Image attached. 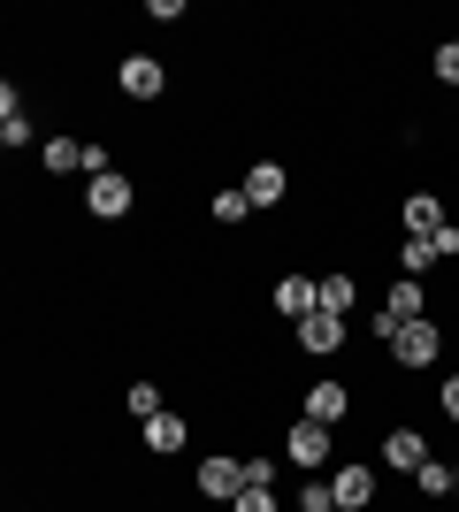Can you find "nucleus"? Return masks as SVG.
<instances>
[{
  "instance_id": "f257e3e1",
  "label": "nucleus",
  "mask_w": 459,
  "mask_h": 512,
  "mask_svg": "<svg viewBox=\"0 0 459 512\" xmlns=\"http://www.w3.org/2000/svg\"><path fill=\"white\" fill-rule=\"evenodd\" d=\"M383 352H391V367H406V375H429V367L444 360V321L437 314H429V321H406Z\"/></svg>"
},
{
  "instance_id": "f03ea898",
  "label": "nucleus",
  "mask_w": 459,
  "mask_h": 512,
  "mask_svg": "<svg viewBox=\"0 0 459 512\" xmlns=\"http://www.w3.org/2000/svg\"><path fill=\"white\" fill-rule=\"evenodd\" d=\"M245 482H253V474H245L238 451H207V459H199V482H192V490L207 497V505H238Z\"/></svg>"
},
{
  "instance_id": "7ed1b4c3",
  "label": "nucleus",
  "mask_w": 459,
  "mask_h": 512,
  "mask_svg": "<svg viewBox=\"0 0 459 512\" xmlns=\"http://www.w3.org/2000/svg\"><path fill=\"white\" fill-rule=\"evenodd\" d=\"M268 299H276V314L299 329L306 314H322V276H314V268H291V276H276V291H268Z\"/></svg>"
},
{
  "instance_id": "20e7f679",
  "label": "nucleus",
  "mask_w": 459,
  "mask_h": 512,
  "mask_svg": "<svg viewBox=\"0 0 459 512\" xmlns=\"http://www.w3.org/2000/svg\"><path fill=\"white\" fill-rule=\"evenodd\" d=\"M131 207H138V176L115 169V176H92V184H85V214H92V222H123Z\"/></svg>"
},
{
  "instance_id": "39448f33",
  "label": "nucleus",
  "mask_w": 459,
  "mask_h": 512,
  "mask_svg": "<svg viewBox=\"0 0 459 512\" xmlns=\"http://www.w3.org/2000/svg\"><path fill=\"white\" fill-rule=\"evenodd\" d=\"M115 92H123V100H161V92H169V69L153 62V54H123V62H115Z\"/></svg>"
},
{
  "instance_id": "423d86ee",
  "label": "nucleus",
  "mask_w": 459,
  "mask_h": 512,
  "mask_svg": "<svg viewBox=\"0 0 459 512\" xmlns=\"http://www.w3.org/2000/svg\"><path fill=\"white\" fill-rule=\"evenodd\" d=\"M329 451H337V444H329V428H322V421H306V413H299V421L284 428V459H291V467L314 474V467H329Z\"/></svg>"
},
{
  "instance_id": "0eeeda50",
  "label": "nucleus",
  "mask_w": 459,
  "mask_h": 512,
  "mask_svg": "<svg viewBox=\"0 0 459 512\" xmlns=\"http://www.w3.org/2000/svg\"><path fill=\"white\" fill-rule=\"evenodd\" d=\"M299 413H306V421H322V428H337V421L352 413V383H337V375H322V383H306Z\"/></svg>"
},
{
  "instance_id": "6e6552de",
  "label": "nucleus",
  "mask_w": 459,
  "mask_h": 512,
  "mask_svg": "<svg viewBox=\"0 0 459 512\" xmlns=\"http://www.w3.org/2000/svg\"><path fill=\"white\" fill-rule=\"evenodd\" d=\"M329 490H337V512H375V467L368 459H345L329 474Z\"/></svg>"
},
{
  "instance_id": "1a4fd4ad",
  "label": "nucleus",
  "mask_w": 459,
  "mask_h": 512,
  "mask_svg": "<svg viewBox=\"0 0 459 512\" xmlns=\"http://www.w3.org/2000/svg\"><path fill=\"white\" fill-rule=\"evenodd\" d=\"M383 467H391V474H421V467H429V436H421L414 421H398L391 436H383Z\"/></svg>"
},
{
  "instance_id": "9d476101",
  "label": "nucleus",
  "mask_w": 459,
  "mask_h": 512,
  "mask_svg": "<svg viewBox=\"0 0 459 512\" xmlns=\"http://www.w3.org/2000/svg\"><path fill=\"white\" fill-rule=\"evenodd\" d=\"M299 352H314V360H329V352H345V337H352V321H337V314H306L299 329Z\"/></svg>"
},
{
  "instance_id": "9b49d317",
  "label": "nucleus",
  "mask_w": 459,
  "mask_h": 512,
  "mask_svg": "<svg viewBox=\"0 0 459 512\" xmlns=\"http://www.w3.org/2000/svg\"><path fill=\"white\" fill-rule=\"evenodd\" d=\"M245 199H253V207H284V199H291V169H284V161H253V169H245Z\"/></svg>"
},
{
  "instance_id": "f8f14e48",
  "label": "nucleus",
  "mask_w": 459,
  "mask_h": 512,
  "mask_svg": "<svg viewBox=\"0 0 459 512\" xmlns=\"http://www.w3.org/2000/svg\"><path fill=\"white\" fill-rule=\"evenodd\" d=\"M375 306H383V314H391L398 329H406V321H429V283L398 276V283H391V291H383V299H375Z\"/></svg>"
},
{
  "instance_id": "ddd939ff",
  "label": "nucleus",
  "mask_w": 459,
  "mask_h": 512,
  "mask_svg": "<svg viewBox=\"0 0 459 512\" xmlns=\"http://www.w3.org/2000/svg\"><path fill=\"white\" fill-rule=\"evenodd\" d=\"M184 444H192V421H184V413H153L146 421V459H176Z\"/></svg>"
},
{
  "instance_id": "4468645a",
  "label": "nucleus",
  "mask_w": 459,
  "mask_h": 512,
  "mask_svg": "<svg viewBox=\"0 0 459 512\" xmlns=\"http://www.w3.org/2000/svg\"><path fill=\"white\" fill-rule=\"evenodd\" d=\"M398 222H406V237H437V230H444V199H437V192H406Z\"/></svg>"
},
{
  "instance_id": "2eb2a0df",
  "label": "nucleus",
  "mask_w": 459,
  "mask_h": 512,
  "mask_svg": "<svg viewBox=\"0 0 459 512\" xmlns=\"http://www.w3.org/2000/svg\"><path fill=\"white\" fill-rule=\"evenodd\" d=\"M352 306H360V276L352 268H322V314L352 321Z\"/></svg>"
},
{
  "instance_id": "dca6fc26",
  "label": "nucleus",
  "mask_w": 459,
  "mask_h": 512,
  "mask_svg": "<svg viewBox=\"0 0 459 512\" xmlns=\"http://www.w3.org/2000/svg\"><path fill=\"white\" fill-rule=\"evenodd\" d=\"M414 497H429V505H437V497H459V467L452 459H429V467L414 474Z\"/></svg>"
},
{
  "instance_id": "f3484780",
  "label": "nucleus",
  "mask_w": 459,
  "mask_h": 512,
  "mask_svg": "<svg viewBox=\"0 0 459 512\" xmlns=\"http://www.w3.org/2000/svg\"><path fill=\"white\" fill-rule=\"evenodd\" d=\"M398 268H406L414 283H429L444 260H437V245H429V237H406V245H398Z\"/></svg>"
},
{
  "instance_id": "a211bd4d",
  "label": "nucleus",
  "mask_w": 459,
  "mask_h": 512,
  "mask_svg": "<svg viewBox=\"0 0 459 512\" xmlns=\"http://www.w3.org/2000/svg\"><path fill=\"white\" fill-rule=\"evenodd\" d=\"M39 169H46V176H69V169H85V138H46Z\"/></svg>"
},
{
  "instance_id": "6ab92c4d",
  "label": "nucleus",
  "mask_w": 459,
  "mask_h": 512,
  "mask_svg": "<svg viewBox=\"0 0 459 512\" xmlns=\"http://www.w3.org/2000/svg\"><path fill=\"white\" fill-rule=\"evenodd\" d=\"M207 214H215L222 230H238L245 214H253V199H245V184H222V192H215V199H207Z\"/></svg>"
},
{
  "instance_id": "aec40b11",
  "label": "nucleus",
  "mask_w": 459,
  "mask_h": 512,
  "mask_svg": "<svg viewBox=\"0 0 459 512\" xmlns=\"http://www.w3.org/2000/svg\"><path fill=\"white\" fill-rule=\"evenodd\" d=\"M123 413H131V421H153V413H169V406H161V383H131V390H123Z\"/></svg>"
},
{
  "instance_id": "412c9836",
  "label": "nucleus",
  "mask_w": 459,
  "mask_h": 512,
  "mask_svg": "<svg viewBox=\"0 0 459 512\" xmlns=\"http://www.w3.org/2000/svg\"><path fill=\"white\" fill-rule=\"evenodd\" d=\"M299 512H337V490H329L322 474H306V490H299Z\"/></svg>"
},
{
  "instance_id": "4be33fe9",
  "label": "nucleus",
  "mask_w": 459,
  "mask_h": 512,
  "mask_svg": "<svg viewBox=\"0 0 459 512\" xmlns=\"http://www.w3.org/2000/svg\"><path fill=\"white\" fill-rule=\"evenodd\" d=\"M429 77H437V85H459V39H444L437 54H429Z\"/></svg>"
},
{
  "instance_id": "5701e85b",
  "label": "nucleus",
  "mask_w": 459,
  "mask_h": 512,
  "mask_svg": "<svg viewBox=\"0 0 459 512\" xmlns=\"http://www.w3.org/2000/svg\"><path fill=\"white\" fill-rule=\"evenodd\" d=\"M230 512H276V490H268V482H245V490H238V505H230Z\"/></svg>"
},
{
  "instance_id": "b1692460",
  "label": "nucleus",
  "mask_w": 459,
  "mask_h": 512,
  "mask_svg": "<svg viewBox=\"0 0 459 512\" xmlns=\"http://www.w3.org/2000/svg\"><path fill=\"white\" fill-rule=\"evenodd\" d=\"M85 176H115V146H100V138H85Z\"/></svg>"
},
{
  "instance_id": "393cba45",
  "label": "nucleus",
  "mask_w": 459,
  "mask_h": 512,
  "mask_svg": "<svg viewBox=\"0 0 459 512\" xmlns=\"http://www.w3.org/2000/svg\"><path fill=\"white\" fill-rule=\"evenodd\" d=\"M437 406H444V421L459 428V375H444V390H437Z\"/></svg>"
},
{
  "instance_id": "a878e982",
  "label": "nucleus",
  "mask_w": 459,
  "mask_h": 512,
  "mask_svg": "<svg viewBox=\"0 0 459 512\" xmlns=\"http://www.w3.org/2000/svg\"><path fill=\"white\" fill-rule=\"evenodd\" d=\"M429 245H437V260H459V222H444V230L429 237Z\"/></svg>"
}]
</instances>
